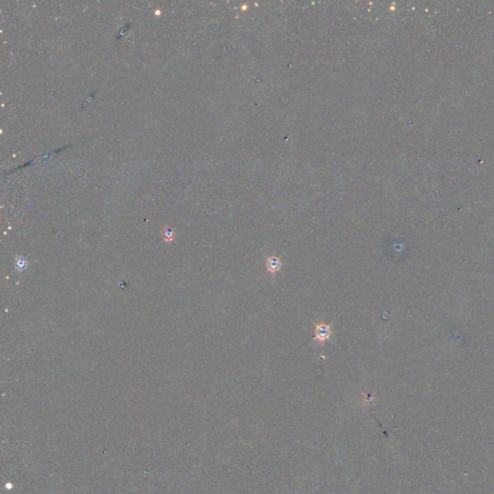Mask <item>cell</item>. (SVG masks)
<instances>
[{
    "label": "cell",
    "mask_w": 494,
    "mask_h": 494,
    "mask_svg": "<svg viewBox=\"0 0 494 494\" xmlns=\"http://www.w3.org/2000/svg\"><path fill=\"white\" fill-rule=\"evenodd\" d=\"M314 340L318 341L322 346L325 345L327 340H329L332 335V326L327 325L326 323H313Z\"/></svg>",
    "instance_id": "cell-1"
},
{
    "label": "cell",
    "mask_w": 494,
    "mask_h": 494,
    "mask_svg": "<svg viewBox=\"0 0 494 494\" xmlns=\"http://www.w3.org/2000/svg\"><path fill=\"white\" fill-rule=\"evenodd\" d=\"M282 265H283V263H282L280 257H277L275 255H270V256L266 257L265 266H266L267 271L269 273H271L272 276H274L275 273H277L278 271L281 270Z\"/></svg>",
    "instance_id": "cell-2"
},
{
    "label": "cell",
    "mask_w": 494,
    "mask_h": 494,
    "mask_svg": "<svg viewBox=\"0 0 494 494\" xmlns=\"http://www.w3.org/2000/svg\"><path fill=\"white\" fill-rule=\"evenodd\" d=\"M26 265H27V263H26V261L24 259H23V258L20 259V260H17V262H16V267L18 269L23 270V269H24L26 267Z\"/></svg>",
    "instance_id": "cell-3"
}]
</instances>
